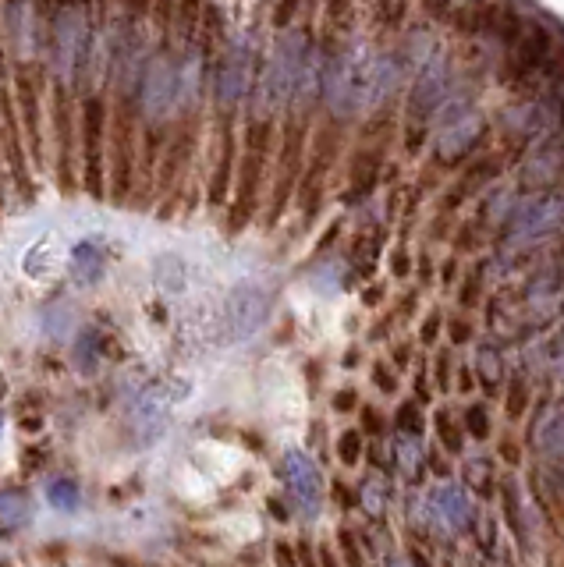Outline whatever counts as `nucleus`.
Returning <instances> with one entry per match:
<instances>
[{
  "instance_id": "obj_1",
  "label": "nucleus",
  "mask_w": 564,
  "mask_h": 567,
  "mask_svg": "<svg viewBox=\"0 0 564 567\" xmlns=\"http://www.w3.org/2000/svg\"><path fill=\"white\" fill-rule=\"evenodd\" d=\"M274 309V291L259 280H242L224 295L217 316H213V344H242L252 334H259V327L270 319Z\"/></svg>"
},
{
  "instance_id": "obj_2",
  "label": "nucleus",
  "mask_w": 564,
  "mask_h": 567,
  "mask_svg": "<svg viewBox=\"0 0 564 567\" xmlns=\"http://www.w3.org/2000/svg\"><path fill=\"white\" fill-rule=\"evenodd\" d=\"M369 75H373V57H366V47L348 43L337 50L323 68V100L337 117L359 114L369 103Z\"/></svg>"
},
{
  "instance_id": "obj_3",
  "label": "nucleus",
  "mask_w": 564,
  "mask_h": 567,
  "mask_svg": "<svg viewBox=\"0 0 564 567\" xmlns=\"http://www.w3.org/2000/svg\"><path fill=\"white\" fill-rule=\"evenodd\" d=\"M306 50H309V39L298 29L284 32V36L277 39L274 54H270L267 68H263V75H259L256 96H252V110H256V117H267V114H274V110H281L291 103V96H295V82H298V68H302Z\"/></svg>"
},
{
  "instance_id": "obj_4",
  "label": "nucleus",
  "mask_w": 564,
  "mask_h": 567,
  "mask_svg": "<svg viewBox=\"0 0 564 567\" xmlns=\"http://www.w3.org/2000/svg\"><path fill=\"white\" fill-rule=\"evenodd\" d=\"M181 103V61L171 50L149 57L142 71V110L153 121H164L174 107Z\"/></svg>"
},
{
  "instance_id": "obj_5",
  "label": "nucleus",
  "mask_w": 564,
  "mask_h": 567,
  "mask_svg": "<svg viewBox=\"0 0 564 567\" xmlns=\"http://www.w3.org/2000/svg\"><path fill=\"white\" fill-rule=\"evenodd\" d=\"M185 390H188L185 380H181V383L167 380V383H153V387H146L139 397H135L132 426H135V433H139L142 443H153L160 433H164L167 419H171V412H174V404L181 401V394H185Z\"/></svg>"
},
{
  "instance_id": "obj_6",
  "label": "nucleus",
  "mask_w": 564,
  "mask_h": 567,
  "mask_svg": "<svg viewBox=\"0 0 564 567\" xmlns=\"http://www.w3.org/2000/svg\"><path fill=\"white\" fill-rule=\"evenodd\" d=\"M256 50L245 39H235L217 64V78H213V93L224 107H235L252 93V64H256Z\"/></svg>"
},
{
  "instance_id": "obj_7",
  "label": "nucleus",
  "mask_w": 564,
  "mask_h": 567,
  "mask_svg": "<svg viewBox=\"0 0 564 567\" xmlns=\"http://www.w3.org/2000/svg\"><path fill=\"white\" fill-rule=\"evenodd\" d=\"M89 39V22L82 8H64L54 22V75L61 82L75 78L82 61V50H86Z\"/></svg>"
},
{
  "instance_id": "obj_8",
  "label": "nucleus",
  "mask_w": 564,
  "mask_h": 567,
  "mask_svg": "<svg viewBox=\"0 0 564 567\" xmlns=\"http://www.w3.org/2000/svg\"><path fill=\"white\" fill-rule=\"evenodd\" d=\"M447 96H451V64H447L444 54H437L423 68V75L416 78V86H412L408 117H412V121H426V117H433L444 107Z\"/></svg>"
},
{
  "instance_id": "obj_9",
  "label": "nucleus",
  "mask_w": 564,
  "mask_h": 567,
  "mask_svg": "<svg viewBox=\"0 0 564 567\" xmlns=\"http://www.w3.org/2000/svg\"><path fill=\"white\" fill-rule=\"evenodd\" d=\"M281 479L284 486H288L291 500L302 507V514L313 518L323 500V479H320V468L313 465V458L302 451H288L281 458Z\"/></svg>"
},
{
  "instance_id": "obj_10",
  "label": "nucleus",
  "mask_w": 564,
  "mask_h": 567,
  "mask_svg": "<svg viewBox=\"0 0 564 567\" xmlns=\"http://www.w3.org/2000/svg\"><path fill=\"white\" fill-rule=\"evenodd\" d=\"M557 220H561V202L554 195H533L518 206V213L508 224V238L511 241H536L547 231H554Z\"/></svg>"
},
{
  "instance_id": "obj_11",
  "label": "nucleus",
  "mask_w": 564,
  "mask_h": 567,
  "mask_svg": "<svg viewBox=\"0 0 564 567\" xmlns=\"http://www.w3.org/2000/svg\"><path fill=\"white\" fill-rule=\"evenodd\" d=\"M483 132V121H479L476 110L469 107H455L447 110V117L440 121V135H437V153L440 160H458L476 146V135Z\"/></svg>"
},
{
  "instance_id": "obj_12",
  "label": "nucleus",
  "mask_w": 564,
  "mask_h": 567,
  "mask_svg": "<svg viewBox=\"0 0 564 567\" xmlns=\"http://www.w3.org/2000/svg\"><path fill=\"white\" fill-rule=\"evenodd\" d=\"M110 259H114V252H110V241L103 238V234L79 241V245L71 249V256H68L71 280H75V284H82V288H89V284H100L103 273H107V266H110Z\"/></svg>"
},
{
  "instance_id": "obj_13",
  "label": "nucleus",
  "mask_w": 564,
  "mask_h": 567,
  "mask_svg": "<svg viewBox=\"0 0 564 567\" xmlns=\"http://www.w3.org/2000/svg\"><path fill=\"white\" fill-rule=\"evenodd\" d=\"M18 266H22V273L29 280H54L57 273H61L64 259H61V245H57L54 234H40V238L32 241L29 249L22 252V259H18Z\"/></svg>"
},
{
  "instance_id": "obj_14",
  "label": "nucleus",
  "mask_w": 564,
  "mask_h": 567,
  "mask_svg": "<svg viewBox=\"0 0 564 567\" xmlns=\"http://www.w3.org/2000/svg\"><path fill=\"white\" fill-rule=\"evenodd\" d=\"M430 507H433V518H437V525L444 532H458L472 521L469 500H465V493L458 490V486H437Z\"/></svg>"
},
{
  "instance_id": "obj_15",
  "label": "nucleus",
  "mask_w": 564,
  "mask_h": 567,
  "mask_svg": "<svg viewBox=\"0 0 564 567\" xmlns=\"http://www.w3.org/2000/svg\"><path fill=\"white\" fill-rule=\"evenodd\" d=\"M100 135H103V110L100 103H86V174L89 192L100 195Z\"/></svg>"
},
{
  "instance_id": "obj_16",
  "label": "nucleus",
  "mask_w": 564,
  "mask_h": 567,
  "mask_svg": "<svg viewBox=\"0 0 564 567\" xmlns=\"http://www.w3.org/2000/svg\"><path fill=\"white\" fill-rule=\"evenodd\" d=\"M153 284H157L164 295H181L188 288V263L178 252H164V256L153 259Z\"/></svg>"
},
{
  "instance_id": "obj_17",
  "label": "nucleus",
  "mask_w": 564,
  "mask_h": 567,
  "mask_svg": "<svg viewBox=\"0 0 564 567\" xmlns=\"http://www.w3.org/2000/svg\"><path fill=\"white\" fill-rule=\"evenodd\" d=\"M47 504L54 507V511L61 514H75L82 504V490H79V482L75 479H54L47 486Z\"/></svg>"
},
{
  "instance_id": "obj_18",
  "label": "nucleus",
  "mask_w": 564,
  "mask_h": 567,
  "mask_svg": "<svg viewBox=\"0 0 564 567\" xmlns=\"http://www.w3.org/2000/svg\"><path fill=\"white\" fill-rule=\"evenodd\" d=\"M536 447L547 454H564V408L561 412H550L536 426Z\"/></svg>"
},
{
  "instance_id": "obj_19",
  "label": "nucleus",
  "mask_w": 564,
  "mask_h": 567,
  "mask_svg": "<svg viewBox=\"0 0 564 567\" xmlns=\"http://www.w3.org/2000/svg\"><path fill=\"white\" fill-rule=\"evenodd\" d=\"M29 521V500L22 493H0V532H15Z\"/></svg>"
},
{
  "instance_id": "obj_20",
  "label": "nucleus",
  "mask_w": 564,
  "mask_h": 567,
  "mask_svg": "<svg viewBox=\"0 0 564 567\" xmlns=\"http://www.w3.org/2000/svg\"><path fill=\"white\" fill-rule=\"evenodd\" d=\"M71 323H75V316H71L68 305H54V309L43 312V330H47L54 341H64V337L71 334Z\"/></svg>"
},
{
  "instance_id": "obj_21",
  "label": "nucleus",
  "mask_w": 564,
  "mask_h": 567,
  "mask_svg": "<svg viewBox=\"0 0 564 567\" xmlns=\"http://www.w3.org/2000/svg\"><path fill=\"white\" fill-rule=\"evenodd\" d=\"M501 355H497V348L494 344H483V348H479V376H483V383L490 390L497 387V383H501Z\"/></svg>"
},
{
  "instance_id": "obj_22",
  "label": "nucleus",
  "mask_w": 564,
  "mask_h": 567,
  "mask_svg": "<svg viewBox=\"0 0 564 567\" xmlns=\"http://www.w3.org/2000/svg\"><path fill=\"white\" fill-rule=\"evenodd\" d=\"M398 465H401V472L408 475V479H416L419 475V468H423V454H419V447H416V436H401L398 440Z\"/></svg>"
},
{
  "instance_id": "obj_23",
  "label": "nucleus",
  "mask_w": 564,
  "mask_h": 567,
  "mask_svg": "<svg viewBox=\"0 0 564 567\" xmlns=\"http://www.w3.org/2000/svg\"><path fill=\"white\" fill-rule=\"evenodd\" d=\"M362 507H366L369 514H384L387 507V486L380 479H369L366 486H362Z\"/></svg>"
},
{
  "instance_id": "obj_24",
  "label": "nucleus",
  "mask_w": 564,
  "mask_h": 567,
  "mask_svg": "<svg viewBox=\"0 0 564 567\" xmlns=\"http://www.w3.org/2000/svg\"><path fill=\"white\" fill-rule=\"evenodd\" d=\"M337 454H341V461H345V465H355V461H359V454H362L359 429H348V433L337 440Z\"/></svg>"
},
{
  "instance_id": "obj_25",
  "label": "nucleus",
  "mask_w": 564,
  "mask_h": 567,
  "mask_svg": "<svg viewBox=\"0 0 564 567\" xmlns=\"http://www.w3.org/2000/svg\"><path fill=\"white\" fill-rule=\"evenodd\" d=\"M398 426L405 436H419V429H423V419H419V408L412 401H405L398 408Z\"/></svg>"
},
{
  "instance_id": "obj_26",
  "label": "nucleus",
  "mask_w": 564,
  "mask_h": 567,
  "mask_svg": "<svg viewBox=\"0 0 564 567\" xmlns=\"http://www.w3.org/2000/svg\"><path fill=\"white\" fill-rule=\"evenodd\" d=\"M437 426H440V440L447 443V447H451V451H462V436L455 433V426H451V419H447V415H440L437 419Z\"/></svg>"
},
{
  "instance_id": "obj_27",
  "label": "nucleus",
  "mask_w": 564,
  "mask_h": 567,
  "mask_svg": "<svg viewBox=\"0 0 564 567\" xmlns=\"http://www.w3.org/2000/svg\"><path fill=\"white\" fill-rule=\"evenodd\" d=\"M469 429H472L476 436H486V412L479 408V404L469 412Z\"/></svg>"
},
{
  "instance_id": "obj_28",
  "label": "nucleus",
  "mask_w": 564,
  "mask_h": 567,
  "mask_svg": "<svg viewBox=\"0 0 564 567\" xmlns=\"http://www.w3.org/2000/svg\"><path fill=\"white\" fill-rule=\"evenodd\" d=\"M341 546H345V553H348V560H352V567H362V557H359V550H355V543H352V536H341Z\"/></svg>"
},
{
  "instance_id": "obj_29",
  "label": "nucleus",
  "mask_w": 564,
  "mask_h": 567,
  "mask_svg": "<svg viewBox=\"0 0 564 567\" xmlns=\"http://www.w3.org/2000/svg\"><path fill=\"white\" fill-rule=\"evenodd\" d=\"M277 564H281V567H295V557H291V550L284 543H277Z\"/></svg>"
},
{
  "instance_id": "obj_30",
  "label": "nucleus",
  "mask_w": 564,
  "mask_h": 567,
  "mask_svg": "<svg viewBox=\"0 0 564 567\" xmlns=\"http://www.w3.org/2000/svg\"><path fill=\"white\" fill-rule=\"evenodd\" d=\"M511 397H515V401H511V415H518L522 412V387H518V383H515V390H511Z\"/></svg>"
},
{
  "instance_id": "obj_31",
  "label": "nucleus",
  "mask_w": 564,
  "mask_h": 567,
  "mask_svg": "<svg viewBox=\"0 0 564 567\" xmlns=\"http://www.w3.org/2000/svg\"><path fill=\"white\" fill-rule=\"evenodd\" d=\"M437 327H440V316H433L430 323H426V327H423V337H426V341H433V334H437Z\"/></svg>"
},
{
  "instance_id": "obj_32",
  "label": "nucleus",
  "mask_w": 564,
  "mask_h": 567,
  "mask_svg": "<svg viewBox=\"0 0 564 567\" xmlns=\"http://www.w3.org/2000/svg\"><path fill=\"white\" fill-rule=\"evenodd\" d=\"M320 557H323V567H337V560H334V557H330V553H327V550H323V553H320Z\"/></svg>"
}]
</instances>
